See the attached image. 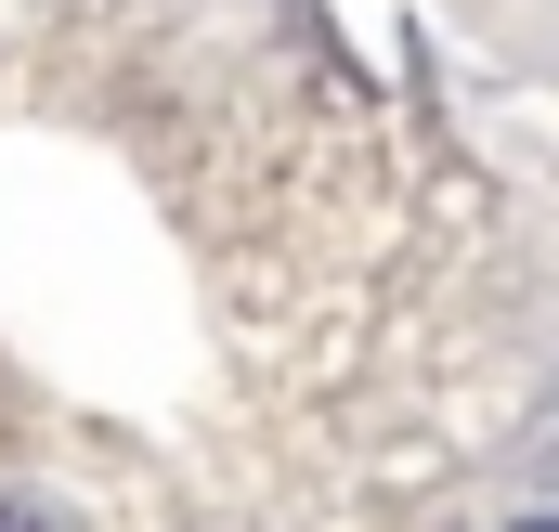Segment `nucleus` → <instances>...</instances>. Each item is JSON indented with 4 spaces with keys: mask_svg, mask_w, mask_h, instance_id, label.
I'll return each instance as SVG.
<instances>
[{
    "mask_svg": "<svg viewBox=\"0 0 559 532\" xmlns=\"http://www.w3.org/2000/svg\"><path fill=\"white\" fill-rule=\"evenodd\" d=\"M521 532H559V520H521Z\"/></svg>",
    "mask_w": 559,
    "mask_h": 532,
    "instance_id": "obj_1",
    "label": "nucleus"
}]
</instances>
